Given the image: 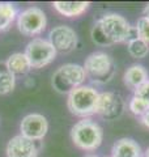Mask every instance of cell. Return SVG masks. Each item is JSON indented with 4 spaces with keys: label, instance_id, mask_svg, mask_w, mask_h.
Listing matches in <instances>:
<instances>
[{
    "label": "cell",
    "instance_id": "cb8c5ba5",
    "mask_svg": "<svg viewBox=\"0 0 149 157\" xmlns=\"http://www.w3.org/2000/svg\"><path fill=\"white\" fill-rule=\"evenodd\" d=\"M144 157H149V148L145 151V155H144Z\"/></svg>",
    "mask_w": 149,
    "mask_h": 157
},
{
    "label": "cell",
    "instance_id": "7a4b0ae2",
    "mask_svg": "<svg viewBox=\"0 0 149 157\" xmlns=\"http://www.w3.org/2000/svg\"><path fill=\"white\" fill-rule=\"evenodd\" d=\"M73 144L84 151H96L103 140V130L89 118L78 121L71 130Z\"/></svg>",
    "mask_w": 149,
    "mask_h": 157
},
{
    "label": "cell",
    "instance_id": "8fae6325",
    "mask_svg": "<svg viewBox=\"0 0 149 157\" xmlns=\"http://www.w3.org/2000/svg\"><path fill=\"white\" fill-rule=\"evenodd\" d=\"M38 147L36 141L24 137L21 134L13 136L8 141L7 157H37Z\"/></svg>",
    "mask_w": 149,
    "mask_h": 157
},
{
    "label": "cell",
    "instance_id": "ba28073f",
    "mask_svg": "<svg viewBox=\"0 0 149 157\" xmlns=\"http://www.w3.org/2000/svg\"><path fill=\"white\" fill-rule=\"evenodd\" d=\"M124 110V102L122 97L113 92L99 93L96 114L105 118L106 121H114L122 115Z\"/></svg>",
    "mask_w": 149,
    "mask_h": 157
},
{
    "label": "cell",
    "instance_id": "9c48e42d",
    "mask_svg": "<svg viewBox=\"0 0 149 157\" xmlns=\"http://www.w3.org/2000/svg\"><path fill=\"white\" fill-rule=\"evenodd\" d=\"M48 42L56 52H69L77 45V34L71 26L59 25L50 30Z\"/></svg>",
    "mask_w": 149,
    "mask_h": 157
},
{
    "label": "cell",
    "instance_id": "4fadbf2b",
    "mask_svg": "<svg viewBox=\"0 0 149 157\" xmlns=\"http://www.w3.org/2000/svg\"><path fill=\"white\" fill-rule=\"evenodd\" d=\"M124 84L131 89H137L140 85H143L145 81H148V72L141 64H132L123 76Z\"/></svg>",
    "mask_w": 149,
    "mask_h": 157
},
{
    "label": "cell",
    "instance_id": "3957f363",
    "mask_svg": "<svg viewBox=\"0 0 149 157\" xmlns=\"http://www.w3.org/2000/svg\"><path fill=\"white\" fill-rule=\"evenodd\" d=\"M99 93L96 88L89 85H81L73 89L68 94L67 98V106L68 110L73 115L88 118L97 111V104H98Z\"/></svg>",
    "mask_w": 149,
    "mask_h": 157
},
{
    "label": "cell",
    "instance_id": "603a6c76",
    "mask_svg": "<svg viewBox=\"0 0 149 157\" xmlns=\"http://www.w3.org/2000/svg\"><path fill=\"white\" fill-rule=\"evenodd\" d=\"M144 16L149 18V3L145 6V8H144Z\"/></svg>",
    "mask_w": 149,
    "mask_h": 157
},
{
    "label": "cell",
    "instance_id": "7402d4cb",
    "mask_svg": "<svg viewBox=\"0 0 149 157\" xmlns=\"http://www.w3.org/2000/svg\"><path fill=\"white\" fill-rule=\"evenodd\" d=\"M140 122H141V124H144L147 127V128H149V110L145 113V114H143L140 117Z\"/></svg>",
    "mask_w": 149,
    "mask_h": 157
},
{
    "label": "cell",
    "instance_id": "ac0fdd59",
    "mask_svg": "<svg viewBox=\"0 0 149 157\" xmlns=\"http://www.w3.org/2000/svg\"><path fill=\"white\" fill-rule=\"evenodd\" d=\"M16 17V8L11 3H0V30H6Z\"/></svg>",
    "mask_w": 149,
    "mask_h": 157
},
{
    "label": "cell",
    "instance_id": "30bf717a",
    "mask_svg": "<svg viewBox=\"0 0 149 157\" xmlns=\"http://www.w3.org/2000/svg\"><path fill=\"white\" fill-rule=\"evenodd\" d=\"M20 130H21V135L24 137L33 141H38L46 136L48 123L42 114H29L22 118Z\"/></svg>",
    "mask_w": 149,
    "mask_h": 157
},
{
    "label": "cell",
    "instance_id": "5bb4252c",
    "mask_svg": "<svg viewBox=\"0 0 149 157\" xmlns=\"http://www.w3.org/2000/svg\"><path fill=\"white\" fill-rule=\"evenodd\" d=\"M55 11L66 17H78L90 7L89 2H55Z\"/></svg>",
    "mask_w": 149,
    "mask_h": 157
},
{
    "label": "cell",
    "instance_id": "7c38bea8",
    "mask_svg": "<svg viewBox=\"0 0 149 157\" xmlns=\"http://www.w3.org/2000/svg\"><path fill=\"white\" fill-rule=\"evenodd\" d=\"M111 157H141V148L132 139H119L111 149Z\"/></svg>",
    "mask_w": 149,
    "mask_h": 157
},
{
    "label": "cell",
    "instance_id": "ffe728a7",
    "mask_svg": "<svg viewBox=\"0 0 149 157\" xmlns=\"http://www.w3.org/2000/svg\"><path fill=\"white\" fill-rule=\"evenodd\" d=\"M135 29H136L137 37L149 45V18L145 16H141L137 20Z\"/></svg>",
    "mask_w": 149,
    "mask_h": 157
},
{
    "label": "cell",
    "instance_id": "44dd1931",
    "mask_svg": "<svg viewBox=\"0 0 149 157\" xmlns=\"http://www.w3.org/2000/svg\"><path fill=\"white\" fill-rule=\"evenodd\" d=\"M133 96L149 102V80L144 82L143 85H140L137 89H135V94Z\"/></svg>",
    "mask_w": 149,
    "mask_h": 157
},
{
    "label": "cell",
    "instance_id": "277c9868",
    "mask_svg": "<svg viewBox=\"0 0 149 157\" xmlns=\"http://www.w3.org/2000/svg\"><path fill=\"white\" fill-rule=\"evenodd\" d=\"M86 78V73L82 66L67 63L54 72L51 84L58 93L69 94L73 89L81 86Z\"/></svg>",
    "mask_w": 149,
    "mask_h": 157
},
{
    "label": "cell",
    "instance_id": "2e32d148",
    "mask_svg": "<svg viewBox=\"0 0 149 157\" xmlns=\"http://www.w3.org/2000/svg\"><path fill=\"white\" fill-rule=\"evenodd\" d=\"M16 76L8 70L6 62H0V94H8L14 89Z\"/></svg>",
    "mask_w": 149,
    "mask_h": 157
},
{
    "label": "cell",
    "instance_id": "e0dca14e",
    "mask_svg": "<svg viewBox=\"0 0 149 157\" xmlns=\"http://www.w3.org/2000/svg\"><path fill=\"white\" fill-rule=\"evenodd\" d=\"M127 50L132 58L143 59L149 54V45L140 38H133L127 42Z\"/></svg>",
    "mask_w": 149,
    "mask_h": 157
},
{
    "label": "cell",
    "instance_id": "5b68a950",
    "mask_svg": "<svg viewBox=\"0 0 149 157\" xmlns=\"http://www.w3.org/2000/svg\"><path fill=\"white\" fill-rule=\"evenodd\" d=\"M84 71L92 81L98 84H106L113 78L115 68L114 62L109 54L103 51L92 52L84 63Z\"/></svg>",
    "mask_w": 149,
    "mask_h": 157
},
{
    "label": "cell",
    "instance_id": "d6986e66",
    "mask_svg": "<svg viewBox=\"0 0 149 157\" xmlns=\"http://www.w3.org/2000/svg\"><path fill=\"white\" fill-rule=\"evenodd\" d=\"M128 109H130V111L132 113V114L141 117L143 114H145V113L149 110V102L133 96L131 98L130 104H128Z\"/></svg>",
    "mask_w": 149,
    "mask_h": 157
},
{
    "label": "cell",
    "instance_id": "9a60e30c",
    "mask_svg": "<svg viewBox=\"0 0 149 157\" xmlns=\"http://www.w3.org/2000/svg\"><path fill=\"white\" fill-rule=\"evenodd\" d=\"M7 67L14 76L16 75H25L32 70L30 62H29L28 56L25 55V52H14L8 58Z\"/></svg>",
    "mask_w": 149,
    "mask_h": 157
},
{
    "label": "cell",
    "instance_id": "52a82bcc",
    "mask_svg": "<svg viewBox=\"0 0 149 157\" xmlns=\"http://www.w3.org/2000/svg\"><path fill=\"white\" fill-rule=\"evenodd\" d=\"M46 24H47L46 14L38 7L26 8L25 11L20 13L17 18L18 30L24 36H29V37L41 34L44 30V28H46Z\"/></svg>",
    "mask_w": 149,
    "mask_h": 157
},
{
    "label": "cell",
    "instance_id": "8992f818",
    "mask_svg": "<svg viewBox=\"0 0 149 157\" xmlns=\"http://www.w3.org/2000/svg\"><path fill=\"white\" fill-rule=\"evenodd\" d=\"M25 55L30 62L32 68H42L55 59L56 50L47 39L36 38L28 43Z\"/></svg>",
    "mask_w": 149,
    "mask_h": 157
},
{
    "label": "cell",
    "instance_id": "6da1fadb",
    "mask_svg": "<svg viewBox=\"0 0 149 157\" xmlns=\"http://www.w3.org/2000/svg\"><path fill=\"white\" fill-rule=\"evenodd\" d=\"M90 36L98 46H111L139 38L135 26H131L126 18L117 13L103 14L92 28Z\"/></svg>",
    "mask_w": 149,
    "mask_h": 157
},
{
    "label": "cell",
    "instance_id": "d4e9b609",
    "mask_svg": "<svg viewBox=\"0 0 149 157\" xmlns=\"http://www.w3.org/2000/svg\"><path fill=\"white\" fill-rule=\"evenodd\" d=\"M86 157H97V156H86Z\"/></svg>",
    "mask_w": 149,
    "mask_h": 157
}]
</instances>
